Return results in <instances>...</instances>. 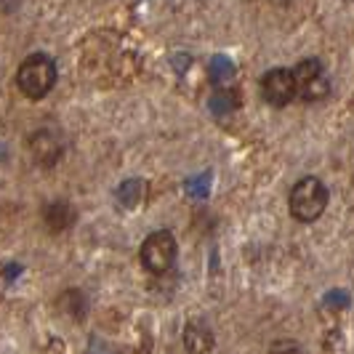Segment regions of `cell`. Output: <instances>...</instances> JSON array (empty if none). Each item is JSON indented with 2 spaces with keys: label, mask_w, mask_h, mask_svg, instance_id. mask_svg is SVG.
<instances>
[{
  "label": "cell",
  "mask_w": 354,
  "mask_h": 354,
  "mask_svg": "<svg viewBox=\"0 0 354 354\" xmlns=\"http://www.w3.org/2000/svg\"><path fill=\"white\" fill-rule=\"evenodd\" d=\"M17 86L27 99H43L56 86V64L48 53L27 56L17 70Z\"/></svg>",
  "instance_id": "obj_1"
},
{
  "label": "cell",
  "mask_w": 354,
  "mask_h": 354,
  "mask_svg": "<svg viewBox=\"0 0 354 354\" xmlns=\"http://www.w3.org/2000/svg\"><path fill=\"white\" fill-rule=\"evenodd\" d=\"M288 208L296 221H304V224L317 221L328 208L325 184L317 176H304L301 181H296V187L290 189V197H288Z\"/></svg>",
  "instance_id": "obj_2"
},
{
  "label": "cell",
  "mask_w": 354,
  "mask_h": 354,
  "mask_svg": "<svg viewBox=\"0 0 354 354\" xmlns=\"http://www.w3.org/2000/svg\"><path fill=\"white\" fill-rule=\"evenodd\" d=\"M176 237L171 232H152L142 243V264L149 274H168L176 264Z\"/></svg>",
  "instance_id": "obj_3"
},
{
  "label": "cell",
  "mask_w": 354,
  "mask_h": 354,
  "mask_svg": "<svg viewBox=\"0 0 354 354\" xmlns=\"http://www.w3.org/2000/svg\"><path fill=\"white\" fill-rule=\"evenodd\" d=\"M293 75H296V91L306 102H322L330 93V83H328V75H325V67L319 59L299 62Z\"/></svg>",
  "instance_id": "obj_4"
},
{
  "label": "cell",
  "mask_w": 354,
  "mask_h": 354,
  "mask_svg": "<svg viewBox=\"0 0 354 354\" xmlns=\"http://www.w3.org/2000/svg\"><path fill=\"white\" fill-rule=\"evenodd\" d=\"M296 75L293 70H285V67H277V70H269L261 77V96H264L266 104L272 106H285L296 99Z\"/></svg>",
  "instance_id": "obj_5"
},
{
  "label": "cell",
  "mask_w": 354,
  "mask_h": 354,
  "mask_svg": "<svg viewBox=\"0 0 354 354\" xmlns=\"http://www.w3.org/2000/svg\"><path fill=\"white\" fill-rule=\"evenodd\" d=\"M184 349L189 354H208L213 349V330L203 319H192L184 328Z\"/></svg>",
  "instance_id": "obj_6"
},
{
  "label": "cell",
  "mask_w": 354,
  "mask_h": 354,
  "mask_svg": "<svg viewBox=\"0 0 354 354\" xmlns=\"http://www.w3.org/2000/svg\"><path fill=\"white\" fill-rule=\"evenodd\" d=\"M30 152H32L37 165H53L62 158V144L51 131H37L32 142H30Z\"/></svg>",
  "instance_id": "obj_7"
},
{
  "label": "cell",
  "mask_w": 354,
  "mask_h": 354,
  "mask_svg": "<svg viewBox=\"0 0 354 354\" xmlns=\"http://www.w3.org/2000/svg\"><path fill=\"white\" fill-rule=\"evenodd\" d=\"M43 221L51 232H67L75 227L77 221V211L72 208L70 203L64 200H56V203H48L46 211H43Z\"/></svg>",
  "instance_id": "obj_8"
},
{
  "label": "cell",
  "mask_w": 354,
  "mask_h": 354,
  "mask_svg": "<svg viewBox=\"0 0 354 354\" xmlns=\"http://www.w3.org/2000/svg\"><path fill=\"white\" fill-rule=\"evenodd\" d=\"M211 80L216 88H230L234 80V64L227 56H216L211 62Z\"/></svg>",
  "instance_id": "obj_9"
},
{
  "label": "cell",
  "mask_w": 354,
  "mask_h": 354,
  "mask_svg": "<svg viewBox=\"0 0 354 354\" xmlns=\"http://www.w3.org/2000/svg\"><path fill=\"white\" fill-rule=\"evenodd\" d=\"M142 197H144V181H139V178L125 181V184H120V189H118V203L123 208H136L142 203Z\"/></svg>",
  "instance_id": "obj_10"
},
{
  "label": "cell",
  "mask_w": 354,
  "mask_h": 354,
  "mask_svg": "<svg viewBox=\"0 0 354 354\" xmlns=\"http://www.w3.org/2000/svg\"><path fill=\"white\" fill-rule=\"evenodd\" d=\"M208 187H211V174H203V176H195L187 181V192L195 197L208 195Z\"/></svg>",
  "instance_id": "obj_11"
},
{
  "label": "cell",
  "mask_w": 354,
  "mask_h": 354,
  "mask_svg": "<svg viewBox=\"0 0 354 354\" xmlns=\"http://www.w3.org/2000/svg\"><path fill=\"white\" fill-rule=\"evenodd\" d=\"M269 354H304V352L296 341H277V344L269 349Z\"/></svg>",
  "instance_id": "obj_12"
},
{
  "label": "cell",
  "mask_w": 354,
  "mask_h": 354,
  "mask_svg": "<svg viewBox=\"0 0 354 354\" xmlns=\"http://www.w3.org/2000/svg\"><path fill=\"white\" fill-rule=\"evenodd\" d=\"M272 3H288V0H272Z\"/></svg>",
  "instance_id": "obj_13"
}]
</instances>
